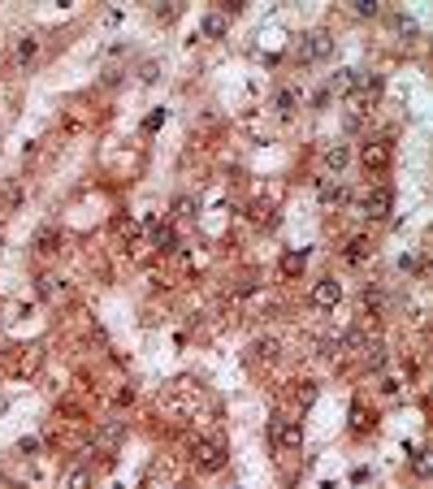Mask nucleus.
Here are the masks:
<instances>
[{"mask_svg":"<svg viewBox=\"0 0 433 489\" xmlns=\"http://www.w3.org/2000/svg\"><path fill=\"white\" fill-rule=\"evenodd\" d=\"M329 52H334V39L325 35V30H312V35L303 39V48H299V61H320Z\"/></svg>","mask_w":433,"mask_h":489,"instance_id":"nucleus-1","label":"nucleus"},{"mask_svg":"<svg viewBox=\"0 0 433 489\" xmlns=\"http://www.w3.org/2000/svg\"><path fill=\"white\" fill-rule=\"evenodd\" d=\"M360 204H364V213H368V217H377V221H381V217L390 213L394 195H390V186H373V191H368V195H364Z\"/></svg>","mask_w":433,"mask_h":489,"instance_id":"nucleus-2","label":"nucleus"},{"mask_svg":"<svg viewBox=\"0 0 433 489\" xmlns=\"http://www.w3.org/2000/svg\"><path fill=\"white\" fill-rule=\"evenodd\" d=\"M360 160H364V169H386V165H390V143H386V139H377V143H364Z\"/></svg>","mask_w":433,"mask_h":489,"instance_id":"nucleus-3","label":"nucleus"},{"mask_svg":"<svg viewBox=\"0 0 433 489\" xmlns=\"http://www.w3.org/2000/svg\"><path fill=\"white\" fill-rule=\"evenodd\" d=\"M273 442H278V446H286V450H295V446L303 442V433H299L295 420H273Z\"/></svg>","mask_w":433,"mask_h":489,"instance_id":"nucleus-4","label":"nucleus"},{"mask_svg":"<svg viewBox=\"0 0 433 489\" xmlns=\"http://www.w3.org/2000/svg\"><path fill=\"white\" fill-rule=\"evenodd\" d=\"M338 295H343V286L334 282V277H325V282L312 286V303L316 307H334V303H338Z\"/></svg>","mask_w":433,"mask_h":489,"instance_id":"nucleus-5","label":"nucleus"},{"mask_svg":"<svg viewBox=\"0 0 433 489\" xmlns=\"http://www.w3.org/2000/svg\"><path fill=\"white\" fill-rule=\"evenodd\" d=\"M368 251H373V242H368V238H351L347 242V265H364Z\"/></svg>","mask_w":433,"mask_h":489,"instance_id":"nucleus-6","label":"nucleus"},{"mask_svg":"<svg viewBox=\"0 0 433 489\" xmlns=\"http://www.w3.org/2000/svg\"><path fill=\"white\" fill-rule=\"evenodd\" d=\"M347 160H351V152L343 148V143H334V148L325 152V165H329V173H343V169H347Z\"/></svg>","mask_w":433,"mask_h":489,"instance_id":"nucleus-7","label":"nucleus"},{"mask_svg":"<svg viewBox=\"0 0 433 489\" xmlns=\"http://www.w3.org/2000/svg\"><path fill=\"white\" fill-rule=\"evenodd\" d=\"M320 195V204H343V186H338V178H325V182L316 186Z\"/></svg>","mask_w":433,"mask_h":489,"instance_id":"nucleus-8","label":"nucleus"},{"mask_svg":"<svg viewBox=\"0 0 433 489\" xmlns=\"http://www.w3.org/2000/svg\"><path fill=\"white\" fill-rule=\"evenodd\" d=\"M221 463V446L217 442H200V468H217Z\"/></svg>","mask_w":433,"mask_h":489,"instance_id":"nucleus-9","label":"nucleus"},{"mask_svg":"<svg viewBox=\"0 0 433 489\" xmlns=\"http://www.w3.org/2000/svg\"><path fill=\"white\" fill-rule=\"evenodd\" d=\"M204 35H208V39L226 35V13H208V18H204Z\"/></svg>","mask_w":433,"mask_h":489,"instance_id":"nucleus-10","label":"nucleus"},{"mask_svg":"<svg viewBox=\"0 0 433 489\" xmlns=\"http://www.w3.org/2000/svg\"><path fill=\"white\" fill-rule=\"evenodd\" d=\"M35 52H39V39H30V35H26V39H22L18 48H13V57H18V61H30Z\"/></svg>","mask_w":433,"mask_h":489,"instance_id":"nucleus-11","label":"nucleus"},{"mask_svg":"<svg viewBox=\"0 0 433 489\" xmlns=\"http://www.w3.org/2000/svg\"><path fill=\"white\" fill-rule=\"evenodd\" d=\"M273 104H278V113H291V104H295V91H291V87H286V91H278V100H273Z\"/></svg>","mask_w":433,"mask_h":489,"instance_id":"nucleus-12","label":"nucleus"},{"mask_svg":"<svg viewBox=\"0 0 433 489\" xmlns=\"http://www.w3.org/2000/svg\"><path fill=\"white\" fill-rule=\"evenodd\" d=\"M303 269V256H286L282 260V273H299Z\"/></svg>","mask_w":433,"mask_h":489,"instance_id":"nucleus-13","label":"nucleus"},{"mask_svg":"<svg viewBox=\"0 0 433 489\" xmlns=\"http://www.w3.org/2000/svg\"><path fill=\"white\" fill-rule=\"evenodd\" d=\"M351 9H356V13H364V18H373V13H377V5H373V0H360V5H351Z\"/></svg>","mask_w":433,"mask_h":489,"instance_id":"nucleus-14","label":"nucleus"},{"mask_svg":"<svg viewBox=\"0 0 433 489\" xmlns=\"http://www.w3.org/2000/svg\"><path fill=\"white\" fill-rule=\"evenodd\" d=\"M160 122H165V113H160V108H156V113H152V117H148V122H143V130H156Z\"/></svg>","mask_w":433,"mask_h":489,"instance_id":"nucleus-15","label":"nucleus"},{"mask_svg":"<svg viewBox=\"0 0 433 489\" xmlns=\"http://www.w3.org/2000/svg\"><path fill=\"white\" fill-rule=\"evenodd\" d=\"M70 489H87V477H83V472H70Z\"/></svg>","mask_w":433,"mask_h":489,"instance_id":"nucleus-16","label":"nucleus"}]
</instances>
